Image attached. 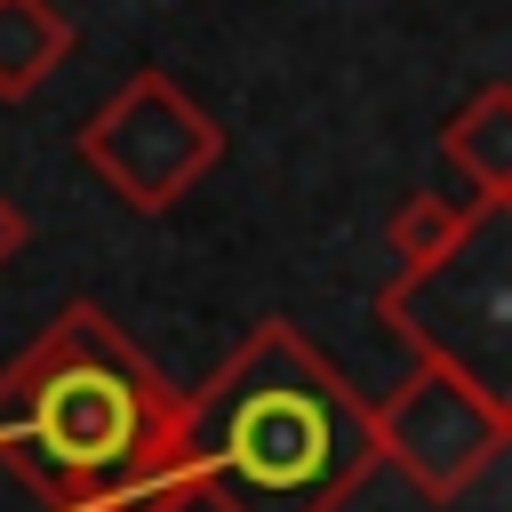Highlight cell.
I'll return each mask as SVG.
<instances>
[{
  "label": "cell",
  "mask_w": 512,
  "mask_h": 512,
  "mask_svg": "<svg viewBox=\"0 0 512 512\" xmlns=\"http://www.w3.org/2000/svg\"><path fill=\"white\" fill-rule=\"evenodd\" d=\"M488 208L480 200H448V192H408L400 208H392V272H424V264H440V256H456L464 248V232L480 224Z\"/></svg>",
  "instance_id": "8"
},
{
  "label": "cell",
  "mask_w": 512,
  "mask_h": 512,
  "mask_svg": "<svg viewBox=\"0 0 512 512\" xmlns=\"http://www.w3.org/2000/svg\"><path fill=\"white\" fill-rule=\"evenodd\" d=\"M376 320L392 336H408L424 360H448L472 384L504 392V360H512V224H504V208H488L456 256H440L424 272H392L376 288Z\"/></svg>",
  "instance_id": "3"
},
{
  "label": "cell",
  "mask_w": 512,
  "mask_h": 512,
  "mask_svg": "<svg viewBox=\"0 0 512 512\" xmlns=\"http://www.w3.org/2000/svg\"><path fill=\"white\" fill-rule=\"evenodd\" d=\"M72 56V16L56 0H0V104H24Z\"/></svg>",
  "instance_id": "7"
},
{
  "label": "cell",
  "mask_w": 512,
  "mask_h": 512,
  "mask_svg": "<svg viewBox=\"0 0 512 512\" xmlns=\"http://www.w3.org/2000/svg\"><path fill=\"white\" fill-rule=\"evenodd\" d=\"M440 160L472 184L480 208H512V88L488 80L464 112L440 120Z\"/></svg>",
  "instance_id": "6"
},
{
  "label": "cell",
  "mask_w": 512,
  "mask_h": 512,
  "mask_svg": "<svg viewBox=\"0 0 512 512\" xmlns=\"http://www.w3.org/2000/svg\"><path fill=\"white\" fill-rule=\"evenodd\" d=\"M376 424V456L424 496V504H456L488 480V464L512 448V400L472 384L448 360H408V376L368 408Z\"/></svg>",
  "instance_id": "4"
},
{
  "label": "cell",
  "mask_w": 512,
  "mask_h": 512,
  "mask_svg": "<svg viewBox=\"0 0 512 512\" xmlns=\"http://www.w3.org/2000/svg\"><path fill=\"white\" fill-rule=\"evenodd\" d=\"M80 160H88L136 216H160V208H176V200L224 160V128H216L160 64H144V72H128V80L80 120Z\"/></svg>",
  "instance_id": "5"
},
{
  "label": "cell",
  "mask_w": 512,
  "mask_h": 512,
  "mask_svg": "<svg viewBox=\"0 0 512 512\" xmlns=\"http://www.w3.org/2000/svg\"><path fill=\"white\" fill-rule=\"evenodd\" d=\"M24 240H32V216H24V200H8V192H0V264H16V256H24Z\"/></svg>",
  "instance_id": "9"
},
{
  "label": "cell",
  "mask_w": 512,
  "mask_h": 512,
  "mask_svg": "<svg viewBox=\"0 0 512 512\" xmlns=\"http://www.w3.org/2000/svg\"><path fill=\"white\" fill-rule=\"evenodd\" d=\"M176 384L88 296L0 368V464L40 512H184Z\"/></svg>",
  "instance_id": "1"
},
{
  "label": "cell",
  "mask_w": 512,
  "mask_h": 512,
  "mask_svg": "<svg viewBox=\"0 0 512 512\" xmlns=\"http://www.w3.org/2000/svg\"><path fill=\"white\" fill-rule=\"evenodd\" d=\"M376 464L360 384L280 312L176 400V472L208 512H344Z\"/></svg>",
  "instance_id": "2"
}]
</instances>
